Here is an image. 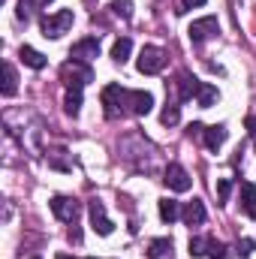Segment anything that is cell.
<instances>
[{"label": "cell", "mask_w": 256, "mask_h": 259, "mask_svg": "<svg viewBox=\"0 0 256 259\" xmlns=\"http://www.w3.org/2000/svg\"><path fill=\"white\" fill-rule=\"evenodd\" d=\"M208 256L211 259H226V244L217 238H208Z\"/></svg>", "instance_id": "d4e9b609"}, {"label": "cell", "mask_w": 256, "mask_h": 259, "mask_svg": "<svg viewBox=\"0 0 256 259\" xmlns=\"http://www.w3.org/2000/svg\"><path fill=\"white\" fill-rule=\"evenodd\" d=\"M130 52H133V42H130V36L115 39V46H112V61H115V64H127Z\"/></svg>", "instance_id": "d6986e66"}, {"label": "cell", "mask_w": 256, "mask_h": 259, "mask_svg": "<svg viewBox=\"0 0 256 259\" xmlns=\"http://www.w3.org/2000/svg\"><path fill=\"white\" fill-rule=\"evenodd\" d=\"M33 259H39V256H33Z\"/></svg>", "instance_id": "d6a6232c"}, {"label": "cell", "mask_w": 256, "mask_h": 259, "mask_svg": "<svg viewBox=\"0 0 256 259\" xmlns=\"http://www.w3.org/2000/svg\"><path fill=\"white\" fill-rule=\"evenodd\" d=\"M15 81H18L15 66H12V64H3V88H0V91H3V97H12V94H15V88H18Z\"/></svg>", "instance_id": "44dd1931"}, {"label": "cell", "mask_w": 256, "mask_h": 259, "mask_svg": "<svg viewBox=\"0 0 256 259\" xmlns=\"http://www.w3.org/2000/svg\"><path fill=\"white\" fill-rule=\"evenodd\" d=\"M250 253H253V241H250V238L238 241V256H241V259H247Z\"/></svg>", "instance_id": "83f0119b"}, {"label": "cell", "mask_w": 256, "mask_h": 259, "mask_svg": "<svg viewBox=\"0 0 256 259\" xmlns=\"http://www.w3.org/2000/svg\"><path fill=\"white\" fill-rule=\"evenodd\" d=\"M100 100H103V109H106V118H109V121L127 115V88H121V84H106Z\"/></svg>", "instance_id": "3957f363"}, {"label": "cell", "mask_w": 256, "mask_h": 259, "mask_svg": "<svg viewBox=\"0 0 256 259\" xmlns=\"http://www.w3.org/2000/svg\"><path fill=\"white\" fill-rule=\"evenodd\" d=\"M160 121H163L166 127H175V124L181 121V109H178L175 103H169V106L163 109V115H160Z\"/></svg>", "instance_id": "603a6c76"}, {"label": "cell", "mask_w": 256, "mask_h": 259, "mask_svg": "<svg viewBox=\"0 0 256 259\" xmlns=\"http://www.w3.org/2000/svg\"><path fill=\"white\" fill-rule=\"evenodd\" d=\"M112 12H115L118 18L130 21V18H133V0H112Z\"/></svg>", "instance_id": "cb8c5ba5"}, {"label": "cell", "mask_w": 256, "mask_h": 259, "mask_svg": "<svg viewBox=\"0 0 256 259\" xmlns=\"http://www.w3.org/2000/svg\"><path fill=\"white\" fill-rule=\"evenodd\" d=\"M49 205H52V214H55L58 220H64V223H75V217L81 214V205H78V199H72V196H55Z\"/></svg>", "instance_id": "8992f818"}, {"label": "cell", "mask_w": 256, "mask_h": 259, "mask_svg": "<svg viewBox=\"0 0 256 259\" xmlns=\"http://www.w3.org/2000/svg\"><path fill=\"white\" fill-rule=\"evenodd\" d=\"M136 66H139L142 75H157V72H163V66H166V52L157 49V46H145V49L139 52Z\"/></svg>", "instance_id": "277c9868"}, {"label": "cell", "mask_w": 256, "mask_h": 259, "mask_svg": "<svg viewBox=\"0 0 256 259\" xmlns=\"http://www.w3.org/2000/svg\"><path fill=\"white\" fill-rule=\"evenodd\" d=\"M229 193H232V181H229V178H220V181H217V199L226 202Z\"/></svg>", "instance_id": "4316f807"}, {"label": "cell", "mask_w": 256, "mask_h": 259, "mask_svg": "<svg viewBox=\"0 0 256 259\" xmlns=\"http://www.w3.org/2000/svg\"><path fill=\"white\" fill-rule=\"evenodd\" d=\"M88 211H91V226H94V232H97V235H112L115 223L109 220L106 205H103L100 199H91V202H88Z\"/></svg>", "instance_id": "52a82bcc"}, {"label": "cell", "mask_w": 256, "mask_h": 259, "mask_svg": "<svg viewBox=\"0 0 256 259\" xmlns=\"http://www.w3.org/2000/svg\"><path fill=\"white\" fill-rule=\"evenodd\" d=\"M18 58L24 61V66H30V69H46V55H39L36 49H30V46H21V52H18Z\"/></svg>", "instance_id": "2e32d148"}, {"label": "cell", "mask_w": 256, "mask_h": 259, "mask_svg": "<svg viewBox=\"0 0 256 259\" xmlns=\"http://www.w3.org/2000/svg\"><path fill=\"white\" fill-rule=\"evenodd\" d=\"M58 259H75V256H69V253H58Z\"/></svg>", "instance_id": "1f68e13d"}, {"label": "cell", "mask_w": 256, "mask_h": 259, "mask_svg": "<svg viewBox=\"0 0 256 259\" xmlns=\"http://www.w3.org/2000/svg\"><path fill=\"white\" fill-rule=\"evenodd\" d=\"M247 130H250V133L256 136V118H247Z\"/></svg>", "instance_id": "4dcf8cb0"}, {"label": "cell", "mask_w": 256, "mask_h": 259, "mask_svg": "<svg viewBox=\"0 0 256 259\" xmlns=\"http://www.w3.org/2000/svg\"><path fill=\"white\" fill-rule=\"evenodd\" d=\"M154 109V97L148 91H127V115H148Z\"/></svg>", "instance_id": "30bf717a"}, {"label": "cell", "mask_w": 256, "mask_h": 259, "mask_svg": "<svg viewBox=\"0 0 256 259\" xmlns=\"http://www.w3.org/2000/svg\"><path fill=\"white\" fill-rule=\"evenodd\" d=\"M69 58H72V61H84V64H91L94 58H100V36H84V39H78V42L69 49Z\"/></svg>", "instance_id": "ba28073f"}, {"label": "cell", "mask_w": 256, "mask_h": 259, "mask_svg": "<svg viewBox=\"0 0 256 259\" xmlns=\"http://www.w3.org/2000/svg\"><path fill=\"white\" fill-rule=\"evenodd\" d=\"M193 6H205V0H181V9H178V12H187Z\"/></svg>", "instance_id": "f1b7e54d"}, {"label": "cell", "mask_w": 256, "mask_h": 259, "mask_svg": "<svg viewBox=\"0 0 256 259\" xmlns=\"http://www.w3.org/2000/svg\"><path fill=\"white\" fill-rule=\"evenodd\" d=\"M166 184H169V190H175V193H187L190 190V175H187V169L181 166V163H169L166 166V178H163Z\"/></svg>", "instance_id": "9c48e42d"}, {"label": "cell", "mask_w": 256, "mask_h": 259, "mask_svg": "<svg viewBox=\"0 0 256 259\" xmlns=\"http://www.w3.org/2000/svg\"><path fill=\"white\" fill-rule=\"evenodd\" d=\"M91 259H94V256H91Z\"/></svg>", "instance_id": "836d02e7"}, {"label": "cell", "mask_w": 256, "mask_h": 259, "mask_svg": "<svg viewBox=\"0 0 256 259\" xmlns=\"http://www.w3.org/2000/svg\"><path fill=\"white\" fill-rule=\"evenodd\" d=\"M220 33V21L214 18V15H205V18H196L190 27H187V36H190L193 46H202L205 39H211V36H217Z\"/></svg>", "instance_id": "5b68a950"}, {"label": "cell", "mask_w": 256, "mask_h": 259, "mask_svg": "<svg viewBox=\"0 0 256 259\" xmlns=\"http://www.w3.org/2000/svg\"><path fill=\"white\" fill-rule=\"evenodd\" d=\"M148 259H172V238H154Z\"/></svg>", "instance_id": "e0dca14e"}, {"label": "cell", "mask_w": 256, "mask_h": 259, "mask_svg": "<svg viewBox=\"0 0 256 259\" xmlns=\"http://www.w3.org/2000/svg\"><path fill=\"white\" fill-rule=\"evenodd\" d=\"M181 202L178 199H160V220L163 223H175L178 217H181Z\"/></svg>", "instance_id": "5bb4252c"}, {"label": "cell", "mask_w": 256, "mask_h": 259, "mask_svg": "<svg viewBox=\"0 0 256 259\" xmlns=\"http://www.w3.org/2000/svg\"><path fill=\"white\" fill-rule=\"evenodd\" d=\"M52 0H21L18 3V18L21 21H27L30 18V9H42V6H49Z\"/></svg>", "instance_id": "7402d4cb"}, {"label": "cell", "mask_w": 256, "mask_h": 259, "mask_svg": "<svg viewBox=\"0 0 256 259\" xmlns=\"http://www.w3.org/2000/svg\"><path fill=\"white\" fill-rule=\"evenodd\" d=\"M217 100H220V91H217L214 84H205V81H202V88H199V94H196V103H199L202 109H211Z\"/></svg>", "instance_id": "ac0fdd59"}, {"label": "cell", "mask_w": 256, "mask_h": 259, "mask_svg": "<svg viewBox=\"0 0 256 259\" xmlns=\"http://www.w3.org/2000/svg\"><path fill=\"white\" fill-rule=\"evenodd\" d=\"M64 112L69 115V118H78V112H81V91H66Z\"/></svg>", "instance_id": "ffe728a7"}, {"label": "cell", "mask_w": 256, "mask_h": 259, "mask_svg": "<svg viewBox=\"0 0 256 259\" xmlns=\"http://www.w3.org/2000/svg\"><path fill=\"white\" fill-rule=\"evenodd\" d=\"M61 81L66 84V91H81L84 84H91L94 81V69L84 64V61H66L61 66Z\"/></svg>", "instance_id": "6da1fadb"}, {"label": "cell", "mask_w": 256, "mask_h": 259, "mask_svg": "<svg viewBox=\"0 0 256 259\" xmlns=\"http://www.w3.org/2000/svg\"><path fill=\"white\" fill-rule=\"evenodd\" d=\"M190 256H208V238H190Z\"/></svg>", "instance_id": "484cf974"}, {"label": "cell", "mask_w": 256, "mask_h": 259, "mask_svg": "<svg viewBox=\"0 0 256 259\" xmlns=\"http://www.w3.org/2000/svg\"><path fill=\"white\" fill-rule=\"evenodd\" d=\"M187 133H190V136H205V127H202V124H190Z\"/></svg>", "instance_id": "f546056e"}, {"label": "cell", "mask_w": 256, "mask_h": 259, "mask_svg": "<svg viewBox=\"0 0 256 259\" xmlns=\"http://www.w3.org/2000/svg\"><path fill=\"white\" fill-rule=\"evenodd\" d=\"M175 84H178V103H190L193 97L199 94V88H202V81H196L190 72H181Z\"/></svg>", "instance_id": "8fae6325"}, {"label": "cell", "mask_w": 256, "mask_h": 259, "mask_svg": "<svg viewBox=\"0 0 256 259\" xmlns=\"http://www.w3.org/2000/svg\"><path fill=\"white\" fill-rule=\"evenodd\" d=\"M226 136H229V133H226L223 124H214V127H205V136H202V139H205V148H208V151H220V145L226 142Z\"/></svg>", "instance_id": "4fadbf2b"}, {"label": "cell", "mask_w": 256, "mask_h": 259, "mask_svg": "<svg viewBox=\"0 0 256 259\" xmlns=\"http://www.w3.org/2000/svg\"><path fill=\"white\" fill-rule=\"evenodd\" d=\"M241 208H244V214H247L250 220H256V187L250 181L241 184Z\"/></svg>", "instance_id": "9a60e30c"}, {"label": "cell", "mask_w": 256, "mask_h": 259, "mask_svg": "<svg viewBox=\"0 0 256 259\" xmlns=\"http://www.w3.org/2000/svg\"><path fill=\"white\" fill-rule=\"evenodd\" d=\"M181 217H184V223H187V226H202V223H205V217H208V211H205L202 199L187 202V205H184V211H181Z\"/></svg>", "instance_id": "7c38bea8"}, {"label": "cell", "mask_w": 256, "mask_h": 259, "mask_svg": "<svg viewBox=\"0 0 256 259\" xmlns=\"http://www.w3.org/2000/svg\"><path fill=\"white\" fill-rule=\"evenodd\" d=\"M72 21H75L72 9H58V12H52V15H42V21H39L42 36H46V39H61L66 30L72 27Z\"/></svg>", "instance_id": "7a4b0ae2"}]
</instances>
